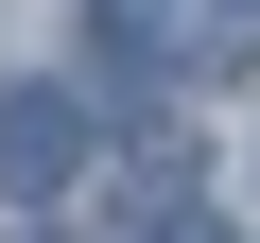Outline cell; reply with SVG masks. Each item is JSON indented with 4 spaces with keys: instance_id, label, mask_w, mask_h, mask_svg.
I'll list each match as a JSON object with an SVG mask.
<instances>
[{
    "instance_id": "1",
    "label": "cell",
    "mask_w": 260,
    "mask_h": 243,
    "mask_svg": "<svg viewBox=\"0 0 260 243\" xmlns=\"http://www.w3.org/2000/svg\"><path fill=\"white\" fill-rule=\"evenodd\" d=\"M87 174V104L70 87H0V208H52Z\"/></svg>"
},
{
    "instance_id": "2",
    "label": "cell",
    "mask_w": 260,
    "mask_h": 243,
    "mask_svg": "<svg viewBox=\"0 0 260 243\" xmlns=\"http://www.w3.org/2000/svg\"><path fill=\"white\" fill-rule=\"evenodd\" d=\"M139 243H225V226H208V208H191V191H174V208H156V226H139Z\"/></svg>"
},
{
    "instance_id": "3",
    "label": "cell",
    "mask_w": 260,
    "mask_h": 243,
    "mask_svg": "<svg viewBox=\"0 0 260 243\" xmlns=\"http://www.w3.org/2000/svg\"><path fill=\"white\" fill-rule=\"evenodd\" d=\"M208 18H260V0H208Z\"/></svg>"
}]
</instances>
